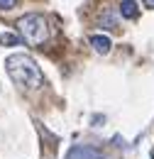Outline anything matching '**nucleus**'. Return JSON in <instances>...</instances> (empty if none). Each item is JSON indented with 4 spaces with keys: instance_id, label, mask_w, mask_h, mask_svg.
<instances>
[{
    "instance_id": "obj_4",
    "label": "nucleus",
    "mask_w": 154,
    "mask_h": 159,
    "mask_svg": "<svg viewBox=\"0 0 154 159\" xmlns=\"http://www.w3.org/2000/svg\"><path fill=\"white\" fill-rule=\"evenodd\" d=\"M91 44H93V49H96L98 54H108L113 49V42H110V37H105V34H93Z\"/></svg>"
},
{
    "instance_id": "obj_8",
    "label": "nucleus",
    "mask_w": 154,
    "mask_h": 159,
    "mask_svg": "<svg viewBox=\"0 0 154 159\" xmlns=\"http://www.w3.org/2000/svg\"><path fill=\"white\" fill-rule=\"evenodd\" d=\"M0 7L2 10H12V7H17V0H0Z\"/></svg>"
},
{
    "instance_id": "obj_7",
    "label": "nucleus",
    "mask_w": 154,
    "mask_h": 159,
    "mask_svg": "<svg viewBox=\"0 0 154 159\" xmlns=\"http://www.w3.org/2000/svg\"><path fill=\"white\" fill-rule=\"evenodd\" d=\"M100 25H103V27H105V30H115V27H117V22H115V17H113V15H110V12H105V15H103V17H100Z\"/></svg>"
},
{
    "instance_id": "obj_3",
    "label": "nucleus",
    "mask_w": 154,
    "mask_h": 159,
    "mask_svg": "<svg viewBox=\"0 0 154 159\" xmlns=\"http://www.w3.org/2000/svg\"><path fill=\"white\" fill-rule=\"evenodd\" d=\"M66 159H100V152H98L96 147H74L69 154H66Z\"/></svg>"
},
{
    "instance_id": "obj_1",
    "label": "nucleus",
    "mask_w": 154,
    "mask_h": 159,
    "mask_svg": "<svg viewBox=\"0 0 154 159\" xmlns=\"http://www.w3.org/2000/svg\"><path fill=\"white\" fill-rule=\"evenodd\" d=\"M5 69L10 74V79L22 88H39L44 83V74L37 66V61L27 54H12L5 59Z\"/></svg>"
},
{
    "instance_id": "obj_2",
    "label": "nucleus",
    "mask_w": 154,
    "mask_h": 159,
    "mask_svg": "<svg viewBox=\"0 0 154 159\" xmlns=\"http://www.w3.org/2000/svg\"><path fill=\"white\" fill-rule=\"evenodd\" d=\"M17 27H20V32H22V37H25V42H27V44H32V47L44 44L47 37H49L47 20H44V15H39V12L22 15V17L17 20Z\"/></svg>"
},
{
    "instance_id": "obj_9",
    "label": "nucleus",
    "mask_w": 154,
    "mask_h": 159,
    "mask_svg": "<svg viewBox=\"0 0 154 159\" xmlns=\"http://www.w3.org/2000/svg\"><path fill=\"white\" fill-rule=\"evenodd\" d=\"M144 5H147L149 10H154V0H144Z\"/></svg>"
},
{
    "instance_id": "obj_6",
    "label": "nucleus",
    "mask_w": 154,
    "mask_h": 159,
    "mask_svg": "<svg viewBox=\"0 0 154 159\" xmlns=\"http://www.w3.org/2000/svg\"><path fill=\"white\" fill-rule=\"evenodd\" d=\"M0 44L2 47H17V44H22V39L17 34H12V32H2L0 34Z\"/></svg>"
},
{
    "instance_id": "obj_5",
    "label": "nucleus",
    "mask_w": 154,
    "mask_h": 159,
    "mask_svg": "<svg viewBox=\"0 0 154 159\" xmlns=\"http://www.w3.org/2000/svg\"><path fill=\"white\" fill-rule=\"evenodd\" d=\"M120 15H122L125 20H137V15H139L137 2L135 0H122V2H120Z\"/></svg>"
}]
</instances>
